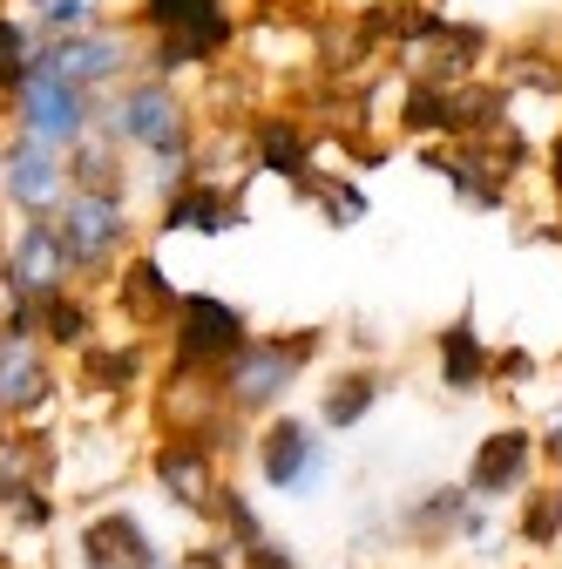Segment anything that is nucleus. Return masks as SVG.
<instances>
[{
    "instance_id": "nucleus-1",
    "label": "nucleus",
    "mask_w": 562,
    "mask_h": 569,
    "mask_svg": "<svg viewBox=\"0 0 562 569\" xmlns=\"http://www.w3.org/2000/svg\"><path fill=\"white\" fill-rule=\"evenodd\" d=\"M325 326H299V332H251V346L238 352V360L210 380L218 387V407L224 413H238L244 427H264L271 413H285L292 407V393L305 387V373H312V360L325 352Z\"/></svg>"
},
{
    "instance_id": "nucleus-2",
    "label": "nucleus",
    "mask_w": 562,
    "mask_h": 569,
    "mask_svg": "<svg viewBox=\"0 0 562 569\" xmlns=\"http://www.w3.org/2000/svg\"><path fill=\"white\" fill-rule=\"evenodd\" d=\"M136 34H143V76L183 82L190 68H218L238 48L231 0H136Z\"/></svg>"
},
{
    "instance_id": "nucleus-3",
    "label": "nucleus",
    "mask_w": 562,
    "mask_h": 569,
    "mask_svg": "<svg viewBox=\"0 0 562 569\" xmlns=\"http://www.w3.org/2000/svg\"><path fill=\"white\" fill-rule=\"evenodd\" d=\"M89 136L116 142V150H129L136 163H143V157L197 150L203 116H197V102H190L177 82L136 76V82H122L116 96H102V102H96V129H89Z\"/></svg>"
},
{
    "instance_id": "nucleus-4",
    "label": "nucleus",
    "mask_w": 562,
    "mask_h": 569,
    "mask_svg": "<svg viewBox=\"0 0 562 569\" xmlns=\"http://www.w3.org/2000/svg\"><path fill=\"white\" fill-rule=\"evenodd\" d=\"M54 231L68 244V264H76V284L82 292H109V278L150 244V224L136 218V203H116V197H76L54 210Z\"/></svg>"
},
{
    "instance_id": "nucleus-5",
    "label": "nucleus",
    "mask_w": 562,
    "mask_h": 569,
    "mask_svg": "<svg viewBox=\"0 0 562 569\" xmlns=\"http://www.w3.org/2000/svg\"><path fill=\"white\" fill-rule=\"evenodd\" d=\"M251 346V312L218 292H183L177 326L163 339V373L157 380H218L238 352Z\"/></svg>"
},
{
    "instance_id": "nucleus-6",
    "label": "nucleus",
    "mask_w": 562,
    "mask_h": 569,
    "mask_svg": "<svg viewBox=\"0 0 562 569\" xmlns=\"http://www.w3.org/2000/svg\"><path fill=\"white\" fill-rule=\"evenodd\" d=\"M244 461H251V488L305 502V495H319L332 481V435H319V420L285 407L264 427H251V455Z\"/></svg>"
},
{
    "instance_id": "nucleus-7",
    "label": "nucleus",
    "mask_w": 562,
    "mask_h": 569,
    "mask_svg": "<svg viewBox=\"0 0 562 569\" xmlns=\"http://www.w3.org/2000/svg\"><path fill=\"white\" fill-rule=\"evenodd\" d=\"M495 509L474 502L461 481H434L407 495L393 509V542L413 549V556H448V549H495Z\"/></svg>"
},
{
    "instance_id": "nucleus-8",
    "label": "nucleus",
    "mask_w": 562,
    "mask_h": 569,
    "mask_svg": "<svg viewBox=\"0 0 562 569\" xmlns=\"http://www.w3.org/2000/svg\"><path fill=\"white\" fill-rule=\"evenodd\" d=\"M41 76L82 89V96H116L122 82L143 76V34H136V21H102L89 34H54L41 41Z\"/></svg>"
},
{
    "instance_id": "nucleus-9",
    "label": "nucleus",
    "mask_w": 562,
    "mask_h": 569,
    "mask_svg": "<svg viewBox=\"0 0 562 569\" xmlns=\"http://www.w3.org/2000/svg\"><path fill=\"white\" fill-rule=\"evenodd\" d=\"M143 475L150 488L163 495V509H177L183 522H197V536L210 529V516H218V488H224V461L210 455L197 435H157L150 455H143Z\"/></svg>"
},
{
    "instance_id": "nucleus-10",
    "label": "nucleus",
    "mask_w": 562,
    "mask_h": 569,
    "mask_svg": "<svg viewBox=\"0 0 562 569\" xmlns=\"http://www.w3.org/2000/svg\"><path fill=\"white\" fill-rule=\"evenodd\" d=\"M68 393L61 360L34 332H0V427H54Z\"/></svg>"
},
{
    "instance_id": "nucleus-11",
    "label": "nucleus",
    "mask_w": 562,
    "mask_h": 569,
    "mask_svg": "<svg viewBox=\"0 0 562 569\" xmlns=\"http://www.w3.org/2000/svg\"><path fill=\"white\" fill-rule=\"evenodd\" d=\"M68 542H76V569H183L177 549L129 502H89Z\"/></svg>"
},
{
    "instance_id": "nucleus-12",
    "label": "nucleus",
    "mask_w": 562,
    "mask_h": 569,
    "mask_svg": "<svg viewBox=\"0 0 562 569\" xmlns=\"http://www.w3.org/2000/svg\"><path fill=\"white\" fill-rule=\"evenodd\" d=\"M96 102L102 96H82V89H68V82H54V76H34L21 82V96L0 109V129L8 136H28V142H48V150H76V142H89V129H96Z\"/></svg>"
},
{
    "instance_id": "nucleus-13",
    "label": "nucleus",
    "mask_w": 562,
    "mask_h": 569,
    "mask_svg": "<svg viewBox=\"0 0 562 569\" xmlns=\"http://www.w3.org/2000/svg\"><path fill=\"white\" fill-rule=\"evenodd\" d=\"M61 203H68V157L0 129V218L34 224V218H54Z\"/></svg>"
},
{
    "instance_id": "nucleus-14",
    "label": "nucleus",
    "mask_w": 562,
    "mask_h": 569,
    "mask_svg": "<svg viewBox=\"0 0 562 569\" xmlns=\"http://www.w3.org/2000/svg\"><path fill=\"white\" fill-rule=\"evenodd\" d=\"M535 468H542V455H535V427H529V420H502V427H488V435L474 441L461 488L474 495V502L502 509V502H522V495L535 488Z\"/></svg>"
},
{
    "instance_id": "nucleus-15",
    "label": "nucleus",
    "mask_w": 562,
    "mask_h": 569,
    "mask_svg": "<svg viewBox=\"0 0 562 569\" xmlns=\"http://www.w3.org/2000/svg\"><path fill=\"white\" fill-rule=\"evenodd\" d=\"M244 157L258 177H278L285 190L312 197V183L325 177V150H319V136L292 116V109H258L244 122Z\"/></svg>"
},
{
    "instance_id": "nucleus-16",
    "label": "nucleus",
    "mask_w": 562,
    "mask_h": 569,
    "mask_svg": "<svg viewBox=\"0 0 562 569\" xmlns=\"http://www.w3.org/2000/svg\"><path fill=\"white\" fill-rule=\"evenodd\" d=\"M76 284V264H68V244L54 231V218H34V224H8L0 238V299H48V292H68Z\"/></svg>"
},
{
    "instance_id": "nucleus-17",
    "label": "nucleus",
    "mask_w": 562,
    "mask_h": 569,
    "mask_svg": "<svg viewBox=\"0 0 562 569\" xmlns=\"http://www.w3.org/2000/svg\"><path fill=\"white\" fill-rule=\"evenodd\" d=\"M157 373H163L157 346L136 339V332H102L89 352H76V387H82V400L89 407H109V413L122 400H136L143 387H157Z\"/></svg>"
},
{
    "instance_id": "nucleus-18",
    "label": "nucleus",
    "mask_w": 562,
    "mask_h": 569,
    "mask_svg": "<svg viewBox=\"0 0 562 569\" xmlns=\"http://www.w3.org/2000/svg\"><path fill=\"white\" fill-rule=\"evenodd\" d=\"M177 306H183V292L170 284V271H163V258L143 244L116 278H109V292H102V312H116L122 319V332H136V339H170V326H177Z\"/></svg>"
},
{
    "instance_id": "nucleus-19",
    "label": "nucleus",
    "mask_w": 562,
    "mask_h": 569,
    "mask_svg": "<svg viewBox=\"0 0 562 569\" xmlns=\"http://www.w3.org/2000/svg\"><path fill=\"white\" fill-rule=\"evenodd\" d=\"M34 495H61V427H0V522Z\"/></svg>"
},
{
    "instance_id": "nucleus-20",
    "label": "nucleus",
    "mask_w": 562,
    "mask_h": 569,
    "mask_svg": "<svg viewBox=\"0 0 562 569\" xmlns=\"http://www.w3.org/2000/svg\"><path fill=\"white\" fill-rule=\"evenodd\" d=\"M251 218L244 210V190L238 183H183L170 203H157L150 218V238H177V231H197V238H224Z\"/></svg>"
},
{
    "instance_id": "nucleus-21",
    "label": "nucleus",
    "mask_w": 562,
    "mask_h": 569,
    "mask_svg": "<svg viewBox=\"0 0 562 569\" xmlns=\"http://www.w3.org/2000/svg\"><path fill=\"white\" fill-rule=\"evenodd\" d=\"M434 380L454 393V400H474L495 387V346H488V332L474 326V312L448 319L434 332Z\"/></svg>"
},
{
    "instance_id": "nucleus-22",
    "label": "nucleus",
    "mask_w": 562,
    "mask_h": 569,
    "mask_svg": "<svg viewBox=\"0 0 562 569\" xmlns=\"http://www.w3.org/2000/svg\"><path fill=\"white\" fill-rule=\"evenodd\" d=\"M109 312H102V292H82V284H68V292H48L34 299V339L54 352V360H76L102 339Z\"/></svg>"
},
{
    "instance_id": "nucleus-23",
    "label": "nucleus",
    "mask_w": 562,
    "mask_h": 569,
    "mask_svg": "<svg viewBox=\"0 0 562 569\" xmlns=\"http://www.w3.org/2000/svg\"><path fill=\"white\" fill-rule=\"evenodd\" d=\"M387 373L373 367V360H353V367H332L325 380H319V435H353V427H367V413L387 400Z\"/></svg>"
},
{
    "instance_id": "nucleus-24",
    "label": "nucleus",
    "mask_w": 562,
    "mask_h": 569,
    "mask_svg": "<svg viewBox=\"0 0 562 569\" xmlns=\"http://www.w3.org/2000/svg\"><path fill=\"white\" fill-rule=\"evenodd\" d=\"M68 190L76 197H116V203H136V157L116 150V142L89 136L68 150Z\"/></svg>"
},
{
    "instance_id": "nucleus-25",
    "label": "nucleus",
    "mask_w": 562,
    "mask_h": 569,
    "mask_svg": "<svg viewBox=\"0 0 562 569\" xmlns=\"http://www.w3.org/2000/svg\"><path fill=\"white\" fill-rule=\"evenodd\" d=\"M210 536H224L238 556H251L258 542H271L264 509H258V488H251V481L224 475V488H218V516H210Z\"/></svg>"
},
{
    "instance_id": "nucleus-26",
    "label": "nucleus",
    "mask_w": 562,
    "mask_h": 569,
    "mask_svg": "<svg viewBox=\"0 0 562 569\" xmlns=\"http://www.w3.org/2000/svg\"><path fill=\"white\" fill-rule=\"evenodd\" d=\"M34 61H41V28L21 8H0V109L21 96V82L34 76Z\"/></svg>"
},
{
    "instance_id": "nucleus-27",
    "label": "nucleus",
    "mask_w": 562,
    "mask_h": 569,
    "mask_svg": "<svg viewBox=\"0 0 562 569\" xmlns=\"http://www.w3.org/2000/svg\"><path fill=\"white\" fill-rule=\"evenodd\" d=\"M515 542L529 556L562 549V481H535L522 502H515Z\"/></svg>"
},
{
    "instance_id": "nucleus-28",
    "label": "nucleus",
    "mask_w": 562,
    "mask_h": 569,
    "mask_svg": "<svg viewBox=\"0 0 562 569\" xmlns=\"http://www.w3.org/2000/svg\"><path fill=\"white\" fill-rule=\"evenodd\" d=\"M21 14L41 28V41H54V34H89V28L116 21L109 0H21Z\"/></svg>"
},
{
    "instance_id": "nucleus-29",
    "label": "nucleus",
    "mask_w": 562,
    "mask_h": 569,
    "mask_svg": "<svg viewBox=\"0 0 562 569\" xmlns=\"http://www.w3.org/2000/svg\"><path fill=\"white\" fill-rule=\"evenodd\" d=\"M312 203H319V218L332 224V231H353L360 218H367V183L360 177H339V170H325L319 183H312Z\"/></svg>"
},
{
    "instance_id": "nucleus-30",
    "label": "nucleus",
    "mask_w": 562,
    "mask_h": 569,
    "mask_svg": "<svg viewBox=\"0 0 562 569\" xmlns=\"http://www.w3.org/2000/svg\"><path fill=\"white\" fill-rule=\"evenodd\" d=\"M177 562H183V569H244V556H238L224 536H210V529H203L197 542H183V549H177Z\"/></svg>"
},
{
    "instance_id": "nucleus-31",
    "label": "nucleus",
    "mask_w": 562,
    "mask_h": 569,
    "mask_svg": "<svg viewBox=\"0 0 562 569\" xmlns=\"http://www.w3.org/2000/svg\"><path fill=\"white\" fill-rule=\"evenodd\" d=\"M535 373H542V360L529 346H495V387H535Z\"/></svg>"
},
{
    "instance_id": "nucleus-32",
    "label": "nucleus",
    "mask_w": 562,
    "mask_h": 569,
    "mask_svg": "<svg viewBox=\"0 0 562 569\" xmlns=\"http://www.w3.org/2000/svg\"><path fill=\"white\" fill-rule=\"evenodd\" d=\"M529 427H535V455H542V468L562 475V407L542 413V420H529Z\"/></svg>"
},
{
    "instance_id": "nucleus-33",
    "label": "nucleus",
    "mask_w": 562,
    "mask_h": 569,
    "mask_svg": "<svg viewBox=\"0 0 562 569\" xmlns=\"http://www.w3.org/2000/svg\"><path fill=\"white\" fill-rule=\"evenodd\" d=\"M244 569H305V562H299L285 542H278V536H271V542H258V549L244 556Z\"/></svg>"
},
{
    "instance_id": "nucleus-34",
    "label": "nucleus",
    "mask_w": 562,
    "mask_h": 569,
    "mask_svg": "<svg viewBox=\"0 0 562 569\" xmlns=\"http://www.w3.org/2000/svg\"><path fill=\"white\" fill-rule=\"evenodd\" d=\"M0 238H8V224H0Z\"/></svg>"
},
{
    "instance_id": "nucleus-35",
    "label": "nucleus",
    "mask_w": 562,
    "mask_h": 569,
    "mask_svg": "<svg viewBox=\"0 0 562 569\" xmlns=\"http://www.w3.org/2000/svg\"><path fill=\"white\" fill-rule=\"evenodd\" d=\"M434 8H441V0H434Z\"/></svg>"
}]
</instances>
